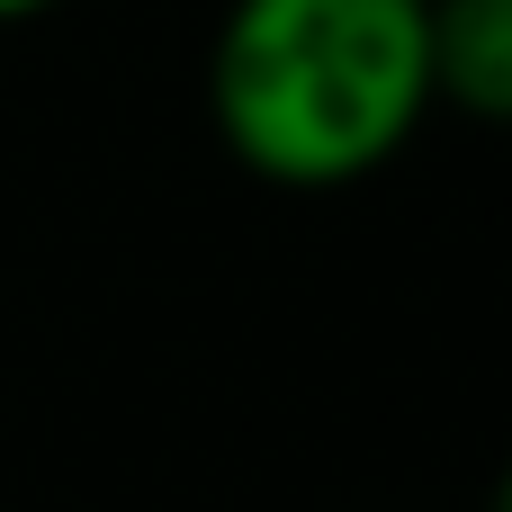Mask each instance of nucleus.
Masks as SVG:
<instances>
[{"instance_id":"nucleus-4","label":"nucleus","mask_w":512,"mask_h":512,"mask_svg":"<svg viewBox=\"0 0 512 512\" xmlns=\"http://www.w3.org/2000/svg\"><path fill=\"white\" fill-rule=\"evenodd\" d=\"M486 512H512V459H504V477H495V495H486Z\"/></svg>"},{"instance_id":"nucleus-1","label":"nucleus","mask_w":512,"mask_h":512,"mask_svg":"<svg viewBox=\"0 0 512 512\" xmlns=\"http://www.w3.org/2000/svg\"><path fill=\"white\" fill-rule=\"evenodd\" d=\"M216 144L270 189H351L432 117L423 0H234L207 45Z\"/></svg>"},{"instance_id":"nucleus-2","label":"nucleus","mask_w":512,"mask_h":512,"mask_svg":"<svg viewBox=\"0 0 512 512\" xmlns=\"http://www.w3.org/2000/svg\"><path fill=\"white\" fill-rule=\"evenodd\" d=\"M432 36V108L512 126V0H423Z\"/></svg>"},{"instance_id":"nucleus-3","label":"nucleus","mask_w":512,"mask_h":512,"mask_svg":"<svg viewBox=\"0 0 512 512\" xmlns=\"http://www.w3.org/2000/svg\"><path fill=\"white\" fill-rule=\"evenodd\" d=\"M45 9H63V0H0V27H18V18H45Z\"/></svg>"}]
</instances>
